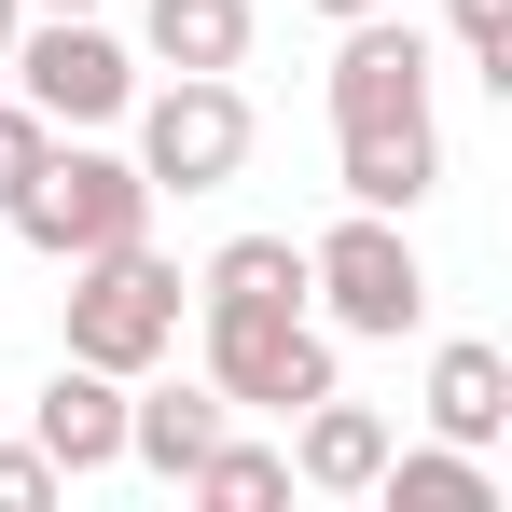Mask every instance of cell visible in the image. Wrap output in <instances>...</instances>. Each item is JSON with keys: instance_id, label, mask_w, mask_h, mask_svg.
Instances as JSON below:
<instances>
[{"instance_id": "1", "label": "cell", "mask_w": 512, "mask_h": 512, "mask_svg": "<svg viewBox=\"0 0 512 512\" xmlns=\"http://www.w3.org/2000/svg\"><path fill=\"white\" fill-rule=\"evenodd\" d=\"M0 222H14L42 263H84V250H125V236H153V180H139V153L42 139V167H28V194H14Z\"/></svg>"}, {"instance_id": "2", "label": "cell", "mask_w": 512, "mask_h": 512, "mask_svg": "<svg viewBox=\"0 0 512 512\" xmlns=\"http://www.w3.org/2000/svg\"><path fill=\"white\" fill-rule=\"evenodd\" d=\"M305 305H319V333L402 346L429 319V263H416V236H402L388 208H346L333 236H305Z\"/></svg>"}, {"instance_id": "3", "label": "cell", "mask_w": 512, "mask_h": 512, "mask_svg": "<svg viewBox=\"0 0 512 512\" xmlns=\"http://www.w3.org/2000/svg\"><path fill=\"white\" fill-rule=\"evenodd\" d=\"M180 263L153 250V236H125V250H84L70 263V360H97V374H153L180 346Z\"/></svg>"}, {"instance_id": "4", "label": "cell", "mask_w": 512, "mask_h": 512, "mask_svg": "<svg viewBox=\"0 0 512 512\" xmlns=\"http://www.w3.org/2000/svg\"><path fill=\"white\" fill-rule=\"evenodd\" d=\"M125 125H139V180H153V194H222V180L250 167V97H236V70H167V84L125 97Z\"/></svg>"}, {"instance_id": "5", "label": "cell", "mask_w": 512, "mask_h": 512, "mask_svg": "<svg viewBox=\"0 0 512 512\" xmlns=\"http://www.w3.org/2000/svg\"><path fill=\"white\" fill-rule=\"evenodd\" d=\"M194 333H208V388H222L236 416H291V402L333 388L319 305H194Z\"/></svg>"}, {"instance_id": "6", "label": "cell", "mask_w": 512, "mask_h": 512, "mask_svg": "<svg viewBox=\"0 0 512 512\" xmlns=\"http://www.w3.org/2000/svg\"><path fill=\"white\" fill-rule=\"evenodd\" d=\"M0 84L28 97L56 139H97V125H125V97H139V56H125L97 14H28V28H14V56H0Z\"/></svg>"}, {"instance_id": "7", "label": "cell", "mask_w": 512, "mask_h": 512, "mask_svg": "<svg viewBox=\"0 0 512 512\" xmlns=\"http://www.w3.org/2000/svg\"><path fill=\"white\" fill-rule=\"evenodd\" d=\"M388 125H429V42L402 0L346 14V42H333V139H388Z\"/></svg>"}, {"instance_id": "8", "label": "cell", "mask_w": 512, "mask_h": 512, "mask_svg": "<svg viewBox=\"0 0 512 512\" xmlns=\"http://www.w3.org/2000/svg\"><path fill=\"white\" fill-rule=\"evenodd\" d=\"M28 443L56 457V485H97V471H125V374H97V360H56V388L28 402Z\"/></svg>"}, {"instance_id": "9", "label": "cell", "mask_w": 512, "mask_h": 512, "mask_svg": "<svg viewBox=\"0 0 512 512\" xmlns=\"http://www.w3.org/2000/svg\"><path fill=\"white\" fill-rule=\"evenodd\" d=\"M374 471H388V416H374V402H346V388L291 402V485H319V499H374Z\"/></svg>"}, {"instance_id": "10", "label": "cell", "mask_w": 512, "mask_h": 512, "mask_svg": "<svg viewBox=\"0 0 512 512\" xmlns=\"http://www.w3.org/2000/svg\"><path fill=\"white\" fill-rule=\"evenodd\" d=\"M222 429H236V402H222L208 374H194V388H139V374H125V471L180 485V471H194V457H208Z\"/></svg>"}, {"instance_id": "11", "label": "cell", "mask_w": 512, "mask_h": 512, "mask_svg": "<svg viewBox=\"0 0 512 512\" xmlns=\"http://www.w3.org/2000/svg\"><path fill=\"white\" fill-rule=\"evenodd\" d=\"M512 429V346H485V333H457V346H429V443H499Z\"/></svg>"}, {"instance_id": "12", "label": "cell", "mask_w": 512, "mask_h": 512, "mask_svg": "<svg viewBox=\"0 0 512 512\" xmlns=\"http://www.w3.org/2000/svg\"><path fill=\"white\" fill-rule=\"evenodd\" d=\"M333 180H346V208H388V222H416L429 194H443V125H388V139H333Z\"/></svg>"}, {"instance_id": "13", "label": "cell", "mask_w": 512, "mask_h": 512, "mask_svg": "<svg viewBox=\"0 0 512 512\" xmlns=\"http://www.w3.org/2000/svg\"><path fill=\"white\" fill-rule=\"evenodd\" d=\"M250 0H139V56L153 70H236L250 56Z\"/></svg>"}, {"instance_id": "14", "label": "cell", "mask_w": 512, "mask_h": 512, "mask_svg": "<svg viewBox=\"0 0 512 512\" xmlns=\"http://www.w3.org/2000/svg\"><path fill=\"white\" fill-rule=\"evenodd\" d=\"M374 499L388 512H499V471H485L471 443H388Z\"/></svg>"}, {"instance_id": "15", "label": "cell", "mask_w": 512, "mask_h": 512, "mask_svg": "<svg viewBox=\"0 0 512 512\" xmlns=\"http://www.w3.org/2000/svg\"><path fill=\"white\" fill-rule=\"evenodd\" d=\"M194 305H305V236H222Z\"/></svg>"}, {"instance_id": "16", "label": "cell", "mask_w": 512, "mask_h": 512, "mask_svg": "<svg viewBox=\"0 0 512 512\" xmlns=\"http://www.w3.org/2000/svg\"><path fill=\"white\" fill-rule=\"evenodd\" d=\"M180 485H194V499H222V512H263V499H291V443H236V429H222Z\"/></svg>"}, {"instance_id": "17", "label": "cell", "mask_w": 512, "mask_h": 512, "mask_svg": "<svg viewBox=\"0 0 512 512\" xmlns=\"http://www.w3.org/2000/svg\"><path fill=\"white\" fill-rule=\"evenodd\" d=\"M443 28H457V56L512 97V0H443Z\"/></svg>"}, {"instance_id": "18", "label": "cell", "mask_w": 512, "mask_h": 512, "mask_svg": "<svg viewBox=\"0 0 512 512\" xmlns=\"http://www.w3.org/2000/svg\"><path fill=\"white\" fill-rule=\"evenodd\" d=\"M42 139H56V125H42V111H28V97L0 84V208H14V194H28V167H42Z\"/></svg>"}, {"instance_id": "19", "label": "cell", "mask_w": 512, "mask_h": 512, "mask_svg": "<svg viewBox=\"0 0 512 512\" xmlns=\"http://www.w3.org/2000/svg\"><path fill=\"white\" fill-rule=\"evenodd\" d=\"M56 499V457L42 443H0V512H42Z\"/></svg>"}, {"instance_id": "20", "label": "cell", "mask_w": 512, "mask_h": 512, "mask_svg": "<svg viewBox=\"0 0 512 512\" xmlns=\"http://www.w3.org/2000/svg\"><path fill=\"white\" fill-rule=\"evenodd\" d=\"M14 28H28V0H0V56H14Z\"/></svg>"}, {"instance_id": "21", "label": "cell", "mask_w": 512, "mask_h": 512, "mask_svg": "<svg viewBox=\"0 0 512 512\" xmlns=\"http://www.w3.org/2000/svg\"><path fill=\"white\" fill-rule=\"evenodd\" d=\"M305 14H333V28H346V14H374V0H305Z\"/></svg>"}, {"instance_id": "22", "label": "cell", "mask_w": 512, "mask_h": 512, "mask_svg": "<svg viewBox=\"0 0 512 512\" xmlns=\"http://www.w3.org/2000/svg\"><path fill=\"white\" fill-rule=\"evenodd\" d=\"M28 14H97V0H28Z\"/></svg>"}]
</instances>
